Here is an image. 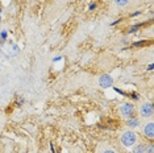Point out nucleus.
<instances>
[{
    "label": "nucleus",
    "instance_id": "nucleus-11",
    "mask_svg": "<svg viewBox=\"0 0 154 153\" xmlns=\"http://www.w3.org/2000/svg\"><path fill=\"white\" fill-rule=\"evenodd\" d=\"M59 2H66V0H59Z\"/></svg>",
    "mask_w": 154,
    "mask_h": 153
},
{
    "label": "nucleus",
    "instance_id": "nucleus-5",
    "mask_svg": "<svg viewBox=\"0 0 154 153\" xmlns=\"http://www.w3.org/2000/svg\"><path fill=\"white\" fill-rule=\"evenodd\" d=\"M113 85V78L108 74H103L99 76V86L103 89H108Z\"/></svg>",
    "mask_w": 154,
    "mask_h": 153
},
{
    "label": "nucleus",
    "instance_id": "nucleus-3",
    "mask_svg": "<svg viewBox=\"0 0 154 153\" xmlns=\"http://www.w3.org/2000/svg\"><path fill=\"white\" fill-rule=\"evenodd\" d=\"M134 111H136V107H134V104L131 103V102H125V103H122L121 106H120V114H121V116L127 117V119L134 115Z\"/></svg>",
    "mask_w": 154,
    "mask_h": 153
},
{
    "label": "nucleus",
    "instance_id": "nucleus-7",
    "mask_svg": "<svg viewBox=\"0 0 154 153\" xmlns=\"http://www.w3.org/2000/svg\"><path fill=\"white\" fill-rule=\"evenodd\" d=\"M127 126L128 127H131V128H137L140 126V119H137V117H128V120H127Z\"/></svg>",
    "mask_w": 154,
    "mask_h": 153
},
{
    "label": "nucleus",
    "instance_id": "nucleus-10",
    "mask_svg": "<svg viewBox=\"0 0 154 153\" xmlns=\"http://www.w3.org/2000/svg\"><path fill=\"white\" fill-rule=\"evenodd\" d=\"M103 153H116L115 151H112V149H106V151H104Z\"/></svg>",
    "mask_w": 154,
    "mask_h": 153
},
{
    "label": "nucleus",
    "instance_id": "nucleus-2",
    "mask_svg": "<svg viewBox=\"0 0 154 153\" xmlns=\"http://www.w3.org/2000/svg\"><path fill=\"white\" fill-rule=\"evenodd\" d=\"M138 112H140V116L142 119H149V117L153 116V112H154V108H153V104L150 102H143L141 103L138 108Z\"/></svg>",
    "mask_w": 154,
    "mask_h": 153
},
{
    "label": "nucleus",
    "instance_id": "nucleus-8",
    "mask_svg": "<svg viewBox=\"0 0 154 153\" xmlns=\"http://www.w3.org/2000/svg\"><path fill=\"white\" fill-rule=\"evenodd\" d=\"M115 5L119 7V8H127L131 3V0H113Z\"/></svg>",
    "mask_w": 154,
    "mask_h": 153
},
{
    "label": "nucleus",
    "instance_id": "nucleus-6",
    "mask_svg": "<svg viewBox=\"0 0 154 153\" xmlns=\"http://www.w3.org/2000/svg\"><path fill=\"white\" fill-rule=\"evenodd\" d=\"M132 153H146V145L142 144V142H137V144L133 145V151Z\"/></svg>",
    "mask_w": 154,
    "mask_h": 153
},
{
    "label": "nucleus",
    "instance_id": "nucleus-1",
    "mask_svg": "<svg viewBox=\"0 0 154 153\" xmlns=\"http://www.w3.org/2000/svg\"><path fill=\"white\" fill-rule=\"evenodd\" d=\"M120 141H121V144L124 145V147L131 148V147H133L134 144H137L138 136H137V133H136L134 131H125L124 133L121 135Z\"/></svg>",
    "mask_w": 154,
    "mask_h": 153
},
{
    "label": "nucleus",
    "instance_id": "nucleus-4",
    "mask_svg": "<svg viewBox=\"0 0 154 153\" xmlns=\"http://www.w3.org/2000/svg\"><path fill=\"white\" fill-rule=\"evenodd\" d=\"M142 133L145 137H148L149 140H153L154 139V124L153 121H149V123L143 124L142 126Z\"/></svg>",
    "mask_w": 154,
    "mask_h": 153
},
{
    "label": "nucleus",
    "instance_id": "nucleus-9",
    "mask_svg": "<svg viewBox=\"0 0 154 153\" xmlns=\"http://www.w3.org/2000/svg\"><path fill=\"white\" fill-rule=\"evenodd\" d=\"M146 153H154V147H153V144L146 145Z\"/></svg>",
    "mask_w": 154,
    "mask_h": 153
}]
</instances>
